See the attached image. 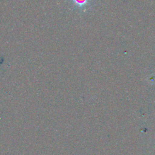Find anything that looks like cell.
<instances>
[{"instance_id":"obj_1","label":"cell","mask_w":155,"mask_h":155,"mask_svg":"<svg viewBox=\"0 0 155 155\" xmlns=\"http://www.w3.org/2000/svg\"><path fill=\"white\" fill-rule=\"evenodd\" d=\"M75 5L79 9L84 10L88 5L90 0H72Z\"/></svg>"}]
</instances>
